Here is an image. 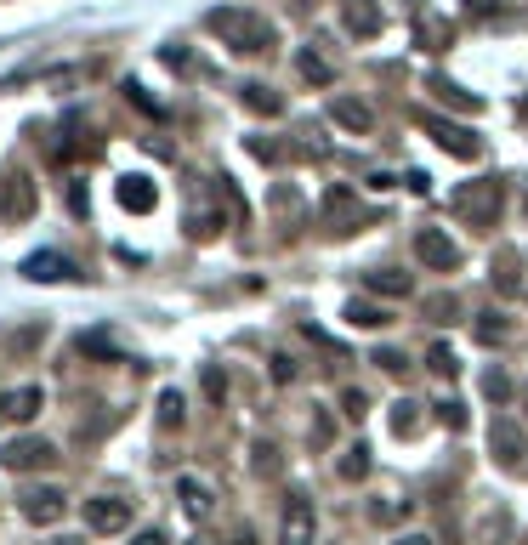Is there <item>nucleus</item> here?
I'll use <instances>...</instances> for the list:
<instances>
[{
  "instance_id": "1",
  "label": "nucleus",
  "mask_w": 528,
  "mask_h": 545,
  "mask_svg": "<svg viewBox=\"0 0 528 545\" xmlns=\"http://www.w3.org/2000/svg\"><path fill=\"white\" fill-rule=\"evenodd\" d=\"M216 40H228L233 52H273V23L245 12V6H216L211 18H205Z\"/></svg>"
},
{
  "instance_id": "2",
  "label": "nucleus",
  "mask_w": 528,
  "mask_h": 545,
  "mask_svg": "<svg viewBox=\"0 0 528 545\" xmlns=\"http://www.w3.org/2000/svg\"><path fill=\"white\" fill-rule=\"evenodd\" d=\"M500 199H506V182H500V176H477L472 188H460L455 205L472 228H494V222H500Z\"/></svg>"
},
{
  "instance_id": "3",
  "label": "nucleus",
  "mask_w": 528,
  "mask_h": 545,
  "mask_svg": "<svg viewBox=\"0 0 528 545\" xmlns=\"http://www.w3.org/2000/svg\"><path fill=\"white\" fill-rule=\"evenodd\" d=\"M421 131H426L432 142H438L443 154H455V159H477V148H483V142H477L472 131H466V125L443 120V114H421Z\"/></svg>"
},
{
  "instance_id": "4",
  "label": "nucleus",
  "mask_w": 528,
  "mask_h": 545,
  "mask_svg": "<svg viewBox=\"0 0 528 545\" xmlns=\"http://www.w3.org/2000/svg\"><path fill=\"white\" fill-rule=\"evenodd\" d=\"M415 256H421L432 273H455V267H460V245L443 228H421V233H415Z\"/></svg>"
},
{
  "instance_id": "5",
  "label": "nucleus",
  "mask_w": 528,
  "mask_h": 545,
  "mask_svg": "<svg viewBox=\"0 0 528 545\" xmlns=\"http://www.w3.org/2000/svg\"><path fill=\"white\" fill-rule=\"evenodd\" d=\"M57 449L46 438H12L6 449H0V466L6 472H40V466H52Z\"/></svg>"
},
{
  "instance_id": "6",
  "label": "nucleus",
  "mask_w": 528,
  "mask_h": 545,
  "mask_svg": "<svg viewBox=\"0 0 528 545\" xmlns=\"http://www.w3.org/2000/svg\"><path fill=\"white\" fill-rule=\"evenodd\" d=\"M313 534H318L313 500H307V494H290V500H284V523H279V540H284V545H313Z\"/></svg>"
},
{
  "instance_id": "7",
  "label": "nucleus",
  "mask_w": 528,
  "mask_h": 545,
  "mask_svg": "<svg viewBox=\"0 0 528 545\" xmlns=\"http://www.w3.org/2000/svg\"><path fill=\"white\" fill-rule=\"evenodd\" d=\"M18 506H23V517H29L35 528L63 523V489H52V483H35V489H23V494H18Z\"/></svg>"
},
{
  "instance_id": "8",
  "label": "nucleus",
  "mask_w": 528,
  "mask_h": 545,
  "mask_svg": "<svg viewBox=\"0 0 528 545\" xmlns=\"http://www.w3.org/2000/svg\"><path fill=\"white\" fill-rule=\"evenodd\" d=\"M341 23H347V35L375 40L387 29V12H381V0H341Z\"/></svg>"
},
{
  "instance_id": "9",
  "label": "nucleus",
  "mask_w": 528,
  "mask_h": 545,
  "mask_svg": "<svg viewBox=\"0 0 528 545\" xmlns=\"http://www.w3.org/2000/svg\"><path fill=\"white\" fill-rule=\"evenodd\" d=\"M125 523H131V500H120V494L86 500V528H91V534H120Z\"/></svg>"
},
{
  "instance_id": "10",
  "label": "nucleus",
  "mask_w": 528,
  "mask_h": 545,
  "mask_svg": "<svg viewBox=\"0 0 528 545\" xmlns=\"http://www.w3.org/2000/svg\"><path fill=\"white\" fill-rule=\"evenodd\" d=\"M489 449H494V460H500V466H517V460L528 455V432L517 421H506V415H500V421L489 426Z\"/></svg>"
},
{
  "instance_id": "11",
  "label": "nucleus",
  "mask_w": 528,
  "mask_h": 545,
  "mask_svg": "<svg viewBox=\"0 0 528 545\" xmlns=\"http://www.w3.org/2000/svg\"><path fill=\"white\" fill-rule=\"evenodd\" d=\"M23 279H35V284H57V279H80V267L69 262V256H57V250H35L29 262L18 267Z\"/></svg>"
},
{
  "instance_id": "12",
  "label": "nucleus",
  "mask_w": 528,
  "mask_h": 545,
  "mask_svg": "<svg viewBox=\"0 0 528 545\" xmlns=\"http://www.w3.org/2000/svg\"><path fill=\"white\" fill-rule=\"evenodd\" d=\"M35 182H29V176H12V182H6V194H0V211H6V222H29V216H35Z\"/></svg>"
},
{
  "instance_id": "13",
  "label": "nucleus",
  "mask_w": 528,
  "mask_h": 545,
  "mask_svg": "<svg viewBox=\"0 0 528 545\" xmlns=\"http://www.w3.org/2000/svg\"><path fill=\"white\" fill-rule=\"evenodd\" d=\"M330 120L341 125V131H352V137H370V131H375V114L358 103V97H335V103H330Z\"/></svg>"
},
{
  "instance_id": "14",
  "label": "nucleus",
  "mask_w": 528,
  "mask_h": 545,
  "mask_svg": "<svg viewBox=\"0 0 528 545\" xmlns=\"http://www.w3.org/2000/svg\"><path fill=\"white\" fill-rule=\"evenodd\" d=\"M114 194H120V205L131 216H148L159 205V188L148 182V176H120V188H114Z\"/></svg>"
},
{
  "instance_id": "15",
  "label": "nucleus",
  "mask_w": 528,
  "mask_h": 545,
  "mask_svg": "<svg viewBox=\"0 0 528 545\" xmlns=\"http://www.w3.org/2000/svg\"><path fill=\"white\" fill-rule=\"evenodd\" d=\"M239 103H245L250 114H262V120L284 114V97H279L273 86H267V80H245V86H239Z\"/></svg>"
},
{
  "instance_id": "16",
  "label": "nucleus",
  "mask_w": 528,
  "mask_h": 545,
  "mask_svg": "<svg viewBox=\"0 0 528 545\" xmlns=\"http://www.w3.org/2000/svg\"><path fill=\"white\" fill-rule=\"evenodd\" d=\"M472 335L483 341V347H506L511 341V318L500 313V307H483V313L472 318Z\"/></svg>"
},
{
  "instance_id": "17",
  "label": "nucleus",
  "mask_w": 528,
  "mask_h": 545,
  "mask_svg": "<svg viewBox=\"0 0 528 545\" xmlns=\"http://www.w3.org/2000/svg\"><path fill=\"white\" fill-rule=\"evenodd\" d=\"M494 290H500V296H517V290H523V256H517V250H500V256H494Z\"/></svg>"
},
{
  "instance_id": "18",
  "label": "nucleus",
  "mask_w": 528,
  "mask_h": 545,
  "mask_svg": "<svg viewBox=\"0 0 528 545\" xmlns=\"http://www.w3.org/2000/svg\"><path fill=\"white\" fill-rule=\"evenodd\" d=\"M40 404H46V398H40V387H12L6 398H0V409H6L12 421H35Z\"/></svg>"
},
{
  "instance_id": "19",
  "label": "nucleus",
  "mask_w": 528,
  "mask_h": 545,
  "mask_svg": "<svg viewBox=\"0 0 528 545\" xmlns=\"http://www.w3.org/2000/svg\"><path fill=\"white\" fill-rule=\"evenodd\" d=\"M347 324H358V330H381V324H392L387 307H375L370 296H352L347 301Z\"/></svg>"
},
{
  "instance_id": "20",
  "label": "nucleus",
  "mask_w": 528,
  "mask_h": 545,
  "mask_svg": "<svg viewBox=\"0 0 528 545\" xmlns=\"http://www.w3.org/2000/svg\"><path fill=\"white\" fill-rule=\"evenodd\" d=\"M370 290H375V296H409V290H415V279H409V273H398V267H375V273H370Z\"/></svg>"
},
{
  "instance_id": "21",
  "label": "nucleus",
  "mask_w": 528,
  "mask_h": 545,
  "mask_svg": "<svg viewBox=\"0 0 528 545\" xmlns=\"http://www.w3.org/2000/svg\"><path fill=\"white\" fill-rule=\"evenodd\" d=\"M296 69H301V80H313V86H335V69L313 52V46H301L296 52Z\"/></svg>"
},
{
  "instance_id": "22",
  "label": "nucleus",
  "mask_w": 528,
  "mask_h": 545,
  "mask_svg": "<svg viewBox=\"0 0 528 545\" xmlns=\"http://www.w3.org/2000/svg\"><path fill=\"white\" fill-rule=\"evenodd\" d=\"M176 494H182V506L194 511V517H211V489H205V483H199V477H182V483H176Z\"/></svg>"
},
{
  "instance_id": "23",
  "label": "nucleus",
  "mask_w": 528,
  "mask_h": 545,
  "mask_svg": "<svg viewBox=\"0 0 528 545\" xmlns=\"http://www.w3.org/2000/svg\"><path fill=\"white\" fill-rule=\"evenodd\" d=\"M324 211H330V222H352V233H358V222H364L347 188H330V194H324Z\"/></svg>"
},
{
  "instance_id": "24",
  "label": "nucleus",
  "mask_w": 528,
  "mask_h": 545,
  "mask_svg": "<svg viewBox=\"0 0 528 545\" xmlns=\"http://www.w3.org/2000/svg\"><path fill=\"white\" fill-rule=\"evenodd\" d=\"M341 477L347 483H364L370 477V443H352L347 455H341Z\"/></svg>"
},
{
  "instance_id": "25",
  "label": "nucleus",
  "mask_w": 528,
  "mask_h": 545,
  "mask_svg": "<svg viewBox=\"0 0 528 545\" xmlns=\"http://www.w3.org/2000/svg\"><path fill=\"white\" fill-rule=\"evenodd\" d=\"M182 415H188V409H182V392H159V426H165V432H176V426H182Z\"/></svg>"
},
{
  "instance_id": "26",
  "label": "nucleus",
  "mask_w": 528,
  "mask_h": 545,
  "mask_svg": "<svg viewBox=\"0 0 528 545\" xmlns=\"http://www.w3.org/2000/svg\"><path fill=\"white\" fill-rule=\"evenodd\" d=\"M432 91H438L443 103H455V108H477V97H472V91H460L455 80H443V74H432Z\"/></svg>"
},
{
  "instance_id": "27",
  "label": "nucleus",
  "mask_w": 528,
  "mask_h": 545,
  "mask_svg": "<svg viewBox=\"0 0 528 545\" xmlns=\"http://www.w3.org/2000/svg\"><path fill=\"white\" fill-rule=\"evenodd\" d=\"M216 228H222V222H216V211L188 216V239H199V245H211V239H216Z\"/></svg>"
},
{
  "instance_id": "28",
  "label": "nucleus",
  "mask_w": 528,
  "mask_h": 545,
  "mask_svg": "<svg viewBox=\"0 0 528 545\" xmlns=\"http://www.w3.org/2000/svg\"><path fill=\"white\" fill-rule=\"evenodd\" d=\"M125 97H131V108H142V114H165V108H159V97H148V91H142V80H125Z\"/></svg>"
},
{
  "instance_id": "29",
  "label": "nucleus",
  "mask_w": 528,
  "mask_h": 545,
  "mask_svg": "<svg viewBox=\"0 0 528 545\" xmlns=\"http://www.w3.org/2000/svg\"><path fill=\"white\" fill-rule=\"evenodd\" d=\"M375 364H381L387 375H409V358L398 347H375Z\"/></svg>"
},
{
  "instance_id": "30",
  "label": "nucleus",
  "mask_w": 528,
  "mask_h": 545,
  "mask_svg": "<svg viewBox=\"0 0 528 545\" xmlns=\"http://www.w3.org/2000/svg\"><path fill=\"white\" fill-rule=\"evenodd\" d=\"M392 432H398V438L415 432V404H392Z\"/></svg>"
},
{
  "instance_id": "31",
  "label": "nucleus",
  "mask_w": 528,
  "mask_h": 545,
  "mask_svg": "<svg viewBox=\"0 0 528 545\" xmlns=\"http://www.w3.org/2000/svg\"><path fill=\"white\" fill-rule=\"evenodd\" d=\"M483 392H489L494 404H506V398H511V381L500 370H489V375H483Z\"/></svg>"
},
{
  "instance_id": "32",
  "label": "nucleus",
  "mask_w": 528,
  "mask_h": 545,
  "mask_svg": "<svg viewBox=\"0 0 528 545\" xmlns=\"http://www.w3.org/2000/svg\"><path fill=\"white\" fill-rule=\"evenodd\" d=\"M341 415H347V421H364V415H370V398H364V392H347V398H341Z\"/></svg>"
},
{
  "instance_id": "33",
  "label": "nucleus",
  "mask_w": 528,
  "mask_h": 545,
  "mask_svg": "<svg viewBox=\"0 0 528 545\" xmlns=\"http://www.w3.org/2000/svg\"><path fill=\"white\" fill-rule=\"evenodd\" d=\"M426 358H432V370H438V375H455V370H460V364H455V352L443 347V341H438L432 352H426Z\"/></svg>"
},
{
  "instance_id": "34",
  "label": "nucleus",
  "mask_w": 528,
  "mask_h": 545,
  "mask_svg": "<svg viewBox=\"0 0 528 545\" xmlns=\"http://www.w3.org/2000/svg\"><path fill=\"white\" fill-rule=\"evenodd\" d=\"M80 347H86V352H97V358H108V352H114V341H108L103 330H91V335H80Z\"/></svg>"
},
{
  "instance_id": "35",
  "label": "nucleus",
  "mask_w": 528,
  "mask_h": 545,
  "mask_svg": "<svg viewBox=\"0 0 528 545\" xmlns=\"http://www.w3.org/2000/svg\"><path fill=\"white\" fill-rule=\"evenodd\" d=\"M222 392H228V381H222V370H205V398H211V404H222Z\"/></svg>"
},
{
  "instance_id": "36",
  "label": "nucleus",
  "mask_w": 528,
  "mask_h": 545,
  "mask_svg": "<svg viewBox=\"0 0 528 545\" xmlns=\"http://www.w3.org/2000/svg\"><path fill=\"white\" fill-rule=\"evenodd\" d=\"M273 381H296V358H290V352H279V358H273Z\"/></svg>"
},
{
  "instance_id": "37",
  "label": "nucleus",
  "mask_w": 528,
  "mask_h": 545,
  "mask_svg": "<svg viewBox=\"0 0 528 545\" xmlns=\"http://www.w3.org/2000/svg\"><path fill=\"white\" fill-rule=\"evenodd\" d=\"M273 466H279V449H273V443H256V472H273Z\"/></svg>"
},
{
  "instance_id": "38",
  "label": "nucleus",
  "mask_w": 528,
  "mask_h": 545,
  "mask_svg": "<svg viewBox=\"0 0 528 545\" xmlns=\"http://www.w3.org/2000/svg\"><path fill=\"white\" fill-rule=\"evenodd\" d=\"M404 188H409V194H432V176H426V171H409Z\"/></svg>"
},
{
  "instance_id": "39",
  "label": "nucleus",
  "mask_w": 528,
  "mask_h": 545,
  "mask_svg": "<svg viewBox=\"0 0 528 545\" xmlns=\"http://www.w3.org/2000/svg\"><path fill=\"white\" fill-rule=\"evenodd\" d=\"M438 415H443V426H466V415H460V404H438Z\"/></svg>"
},
{
  "instance_id": "40",
  "label": "nucleus",
  "mask_w": 528,
  "mask_h": 545,
  "mask_svg": "<svg viewBox=\"0 0 528 545\" xmlns=\"http://www.w3.org/2000/svg\"><path fill=\"white\" fill-rule=\"evenodd\" d=\"M250 154H256V159H279V148H273V142H262V137H250Z\"/></svg>"
},
{
  "instance_id": "41",
  "label": "nucleus",
  "mask_w": 528,
  "mask_h": 545,
  "mask_svg": "<svg viewBox=\"0 0 528 545\" xmlns=\"http://www.w3.org/2000/svg\"><path fill=\"white\" fill-rule=\"evenodd\" d=\"M131 545H165V534H159V528H142V534H137Z\"/></svg>"
},
{
  "instance_id": "42",
  "label": "nucleus",
  "mask_w": 528,
  "mask_h": 545,
  "mask_svg": "<svg viewBox=\"0 0 528 545\" xmlns=\"http://www.w3.org/2000/svg\"><path fill=\"white\" fill-rule=\"evenodd\" d=\"M392 545H432L426 534H404V540H392Z\"/></svg>"
},
{
  "instance_id": "43",
  "label": "nucleus",
  "mask_w": 528,
  "mask_h": 545,
  "mask_svg": "<svg viewBox=\"0 0 528 545\" xmlns=\"http://www.w3.org/2000/svg\"><path fill=\"white\" fill-rule=\"evenodd\" d=\"M472 6H477V12H489V6H494V0H472Z\"/></svg>"
},
{
  "instance_id": "44",
  "label": "nucleus",
  "mask_w": 528,
  "mask_h": 545,
  "mask_svg": "<svg viewBox=\"0 0 528 545\" xmlns=\"http://www.w3.org/2000/svg\"><path fill=\"white\" fill-rule=\"evenodd\" d=\"M233 545H256V540H250V534H239V540H233Z\"/></svg>"
},
{
  "instance_id": "45",
  "label": "nucleus",
  "mask_w": 528,
  "mask_h": 545,
  "mask_svg": "<svg viewBox=\"0 0 528 545\" xmlns=\"http://www.w3.org/2000/svg\"><path fill=\"white\" fill-rule=\"evenodd\" d=\"M194 545H211V540H194Z\"/></svg>"
}]
</instances>
